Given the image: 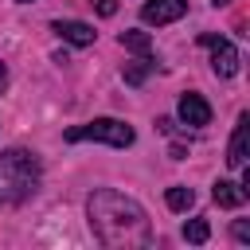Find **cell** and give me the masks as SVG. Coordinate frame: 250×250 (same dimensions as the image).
<instances>
[{"label":"cell","mask_w":250,"mask_h":250,"mask_svg":"<svg viewBox=\"0 0 250 250\" xmlns=\"http://www.w3.org/2000/svg\"><path fill=\"white\" fill-rule=\"evenodd\" d=\"M86 215H90V230L98 234L102 246H145L148 234V215L137 199L102 188L86 199Z\"/></svg>","instance_id":"cell-1"},{"label":"cell","mask_w":250,"mask_h":250,"mask_svg":"<svg viewBox=\"0 0 250 250\" xmlns=\"http://www.w3.org/2000/svg\"><path fill=\"white\" fill-rule=\"evenodd\" d=\"M39 184V160L23 148H8L0 152V207H16L23 203Z\"/></svg>","instance_id":"cell-2"},{"label":"cell","mask_w":250,"mask_h":250,"mask_svg":"<svg viewBox=\"0 0 250 250\" xmlns=\"http://www.w3.org/2000/svg\"><path fill=\"white\" fill-rule=\"evenodd\" d=\"M66 141H70V145H74V141H105V145H113V148H125V145H133V129H129L125 121H117V117H98V121H90V125L66 129Z\"/></svg>","instance_id":"cell-3"},{"label":"cell","mask_w":250,"mask_h":250,"mask_svg":"<svg viewBox=\"0 0 250 250\" xmlns=\"http://www.w3.org/2000/svg\"><path fill=\"white\" fill-rule=\"evenodd\" d=\"M199 43H203V47H211V70H215L219 78H234V74H238V51H234V43H230V39L203 35Z\"/></svg>","instance_id":"cell-4"},{"label":"cell","mask_w":250,"mask_h":250,"mask_svg":"<svg viewBox=\"0 0 250 250\" xmlns=\"http://www.w3.org/2000/svg\"><path fill=\"white\" fill-rule=\"evenodd\" d=\"M184 12H188V0H145V8H141V20L160 27V23H176Z\"/></svg>","instance_id":"cell-5"},{"label":"cell","mask_w":250,"mask_h":250,"mask_svg":"<svg viewBox=\"0 0 250 250\" xmlns=\"http://www.w3.org/2000/svg\"><path fill=\"white\" fill-rule=\"evenodd\" d=\"M246 148H250V113H242L238 125H234V137H230V148H227V164L230 168H246Z\"/></svg>","instance_id":"cell-6"},{"label":"cell","mask_w":250,"mask_h":250,"mask_svg":"<svg viewBox=\"0 0 250 250\" xmlns=\"http://www.w3.org/2000/svg\"><path fill=\"white\" fill-rule=\"evenodd\" d=\"M180 121L199 129V125H207V121H211V105H207L199 94H184V98H180Z\"/></svg>","instance_id":"cell-7"},{"label":"cell","mask_w":250,"mask_h":250,"mask_svg":"<svg viewBox=\"0 0 250 250\" xmlns=\"http://www.w3.org/2000/svg\"><path fill=\"white\" fill-rule=\"evenodd\" d=\"M55 31L66 39V43H74V47H90L94 43V27L90 23H82V20H55Z\"/></svg>","instance_id":"cell-8"},{"label":"cell","mask_w":250,"mask_h":250,"mask_svg":"<svg viewBox=\"0 0 250 250\" xmlns=\"http://www.w3.org/2000/svg\"><path fill=\"white\" fill-rule=\"evenodd\" d=\"M211 195H215L219 207H242V203H246V188H242V184H230V180H219V184L211 188Z\"/></svg>","instance_id":"cell-9"},{"label":"cell","mask_w":250,"mask_h":250,"mask_svg":"<svg viewBox=\"0 0 250 250\" xmlns=\"http://www.w3.org/2000/svg\"><path fill=\"white\" fill-rule=\"evenodd\" d=\"M121 47L125 51H137V55H148L152 51V35L148 31H121Z\"/></svg>","instance_id":"cell-10"},{"label":"cell","mask_w":250,"mask_h":250,"mask_svg":"<svg viewBox=\"0 0 250 250\" xmlns=\"http://www.w3.org/2000/svg\"><path fill=\"white\" fill-rule=\"evenodd\" d=\"M164 199H168V207H172V211H188V207L195 203V191H191V188H168V195H164Z\"/></svg>","instance_id":"cell-11"},{"label":"cell","mask_w":250,"mask_h":250,"mask_svg":"<svg viewBox=\"0 0 250 250\" xmlns=\"http://www.w3.org/2000/svg\"><path fill=\"white\" fill-rule=\"evenodd\" d=\"M207 234H211L207 219H191V223L184 227V238H188V242H195V246H199V242H207Z\"/></svg>","instance_id":"cell-12"},{"label":"cell","mask_w":250,"mask_h":250,"mask_svg":"<svg viewBox=\"0 0 250 250\" xmlns=\"http://www.w3.org/2000/svg\"><path fill=\"white\" fill-rule=\"evenodd\" d=\"M148 66H152L148 59H141V62H133V66H125V82H129V86H141V82H145V74H148Z\"/></svg>","instance_id":"cell-13"},{"label":"cell","mask_w":250,"mask_h":250,"mask_svg":"<svg viewBox=\"0 0 250 250\" xmlns=\"http://www.w3.org/2000/svg\"><path fill=\"white\" fill-rule=\"evenodd\" d=\"M90 4H94L102 16H117V0H90Z\"/></svg>","instance_id":"cell-14"},{"label":"cell","mask_w":250,"mask_h":250,"mask_svg":"<svg viewBox=\"0 0 250 250\" xmlns=\"http://www.w3.org/2000/svg\"><path fill=\"white\" fill-rule=\"evenodd\" d=\"M234 238H238V242H250V227H246V223H242V219H238V223H234Z\"/></svg>","instance_id":"cell-15"},{"label":"cell","mask_w":250,"mask_h":250,"mask_svg":"<svg viewBox=\"0 0 250 250\" xmlns=\"http://www.w3.org/2000/svg\"><path fill=\"white\" fill-rule=\"evenodd\" d=\"M156 129H160V133H172L176 125H172V117H156Z\"/></svg>","instance_id":"cell-16"},{"label":"cell","mask_w":250,"mask_h":250,"mask_svg":"<svg viewBox=\"0 0 250 250\" xmlns=\"http://www.w3.org/2000/svg\"><path fill=\"white\" fill-rule=\"evenodd\" d=\"M8 86V70H4V62H0V90Z\"/></svg>","instance_id":"cell-17"},{"label":"cell","mask_w":250,"mask_h":250,"mask_svg":"<svg viewBox=\"0 0 250 250\" xmlns=\"http://www.w3.org/2000/svg\"><path fill=\"white\" fill-rule=\"evenodd\" d=\"M223 4H230V0H215V8H223Z\"/></svg>","instance_id":"cell-18"},{"label":"cell","mask_w":250,"mask_h":250,"mask_svg":"<svg viewBox=\"0 0 250 250\" xmlns=\"http://www.w3.org/2000/svg\"><path fill=\"white\" fill-rule=\"evenodd\" d=\"M20 4H31V0H20Z\"/></svg>","instance_id":"cell-19"}]
</instances>
